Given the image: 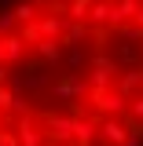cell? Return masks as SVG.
Instances as JSON below:
<instances>
[{
  "instance_id": "1",
  "label": "cell",
  "mask_w": 143,
  "mask_h": 146,
  "mask_svg": "<svg viewBox=\"0 0 143 146\" xmlns=\"http://www.w3.org/2000/svg\"><path fill=\"white\" fill-rule=\"evenodd\" d=\"M0 146H143V0H0Z\"/></svg>"
}]
</instances>
